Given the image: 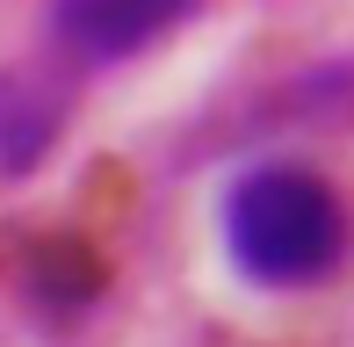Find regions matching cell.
Masks as SVG:
<instances>
[{
	"mask_svg": "<svg viewBox=\"0 0 354 347\" xmlns=\"http://www.w3.org/2000/svg\"><path fill=\"white\" fill-rule=\"evenodd\" d=\"M224 254L261 290H311L347 261V210L311 167H253L224 196Z\"/></svg>",
	"mask_w": 354,
	"mask_h": 347,
	"instance_id": "1",
	"label": "cell"
},
{
	"mask_svg": "<svg viewBox=\"0 0 354 347\" xmlns=\"http://www.w3.org/2000/svg\"><path fill=\"white\" fill-rule=\"evenodd\" d=\"M196 0H58L51 22L66 37L73 58L87 66H116V58H138L145 44H159Z\"/></svg>",
	"mask_w": 354,
	"mask_h": 347,
	"instance_id": "2",
	"label": "cell"
},
{
	"mask_svg": "<svg viewBox=\"0 0 354 347\" xmlns=\"http://www.w3.org/2000/svg\"><path fill=\"white\" fill-rule=\"evenodd\" d=\"M66 80L44 66H8L0 73V181H22L51 160L66 131Z\"/></svg>",
	"mask_w": 354,
	"mask_h": 347,
	"instance_id": "3",
	"label": "cell"
}]
</instances>
